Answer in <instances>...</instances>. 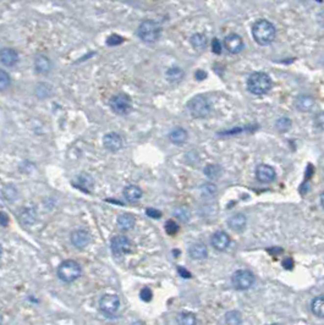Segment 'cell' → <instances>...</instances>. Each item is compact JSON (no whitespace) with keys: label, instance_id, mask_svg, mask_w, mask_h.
Segmentation results:
<instances>
[{"label":"cell","instance_id":"obj_1","mask_svg":"<svg viewBox=\"0 0 324 325\" xmlns=\"http://www.w3.org/2000/svg\"><path fill=\"white\" fill-rule=\"evenodd\" d=\"M252 36L259 46H269L275 39L276 29L272 22L258 20L252 26Z\"/></svg>","mask_w":324,"mask_h":325},{"label":"cell","instance_id":"obj_2","mask_svg":"<svg viewBox=\"0 0 324 325\" xmlns=\"http://www.w3.org/2000/svg\"><path fill=\"white\" fill-rule=\"evenodd\" d=\"M273 82L266 73H254L247 80V88L254 96H263L272 89Z\"/></svg>","mask_w":324,"mask_h":325},{"label":"cell","instance_id":"obj_3","mask_svg":"<svg viewBox=\"0 0 324 325\" xmlns=\"http://www.w3.org/2000/svg\"><path fill=\"white\" fill-rule=\"evenodd\" d=\"M137 34L145 43H155L162 34V27L153 20H145L138 26Z\"/></svg>","mask_w":324,"mask_h":325},{"label":"cell","instance_id":"obj_4","mask_svg":"<svg viewBox=\"0 0 324 325\" xmlns=\"http://www.w3.org/2000/svg\"><path fill=\"white\" fill-rule=\"evenodd\" d=\"M82 269L75 260H65L58 268V276L64 282H73L81 276Z\"/></svg>","mask_w":324,"mask_h":325},{"label":"cell","instance_id":"obj_5","mask_svg":"<svg viewBox=\"0 0 324 325\" xmlns=\"http://www.w3.org/2000/svg\"><path fill=\"white\" fill-rule=\"evenodd\" d=\"M187 109L194 118L203 119L208 116L209 111H211V105H209V101L206 97L196 96L187 103Z\"/></svg>","mask_w":324,"mask_h":325},{"label":"cell","instance_id":"obj_6","mask_svg":"<svg viewBox=\"0 0 324 325\" xmlns=\"http://www.w3.org/2000/svg\"><path fill=\"white\" fill-rule=\"evenodd\" d=\"M231 282L235 289L244 291L254 284V275L249 270H237L232 275Z\"/></svg>","mask_w":324,"mask_h":325},{"label":"cell","instance_id":"obj_7","mask_svg":"<svg viewBox=\"0 0 324 325\" xmlns=\"http://www.w3.org/2000/svg\"><path fill=\"white\" fill-rule=\"evenodd\" d=\"M110 108L118 115H125L131 110V99L127 94L119 93L115 94L110 99Z\"/></svg>","mask_w":324,"mask_h":325},{"label":"cell","instance_id":"obj_8","mask_svg":"<svg viewBox=\"0 0 324 325\" xmlns=\"http://www.w3.org/2000/svg\"><path fill=\"white\" fill-rule=\"evenodd\" d=\"M120 307V300L116 295H104L100 301V308L105 316H114Z\"/></svg>","mask_w":324,"mask_h":325},{"label":"cell","instance_id":"obj_9","mask_svg":"<svg viewBox=\"0 0 324 325\" xmlns=\"http://www.w3.org/2000/svg\"><path fill=\"white\" fill-rule=\"evenodd\" d=\"M111 250H113L115 257H120V255L127 254L132 250V245H131L130 240L126 236L119 235L111 240Z\"/></svg>","mask_w":324,"mask_h":325},{"label":"cell","instance_id":"obj_10","mask_svg":"<svg viewBox=\"0 0 324 325\" xmlns=\"http://www.w3.org/2000/svg\"><path fill=\"white\" fill-rule=\"evenodd\" d=\"M224 46L230 54H239L244 49V41L239 34L231 33L225 37Z\"/></svg>","mask_w":324,"mask_h":325},{"label":"cell","instance_id":"obj_11","mask_svg":"<svg viewBox=\"0 0 324 325\" xmlns=\"http://www.w3.org/2000/svg\"><path fill=\"white\" fill-rule=\"evenodd\" d=\"M256 176L258 181L263 183H269L275 178V170L272 166L266 165V164H261L257 166L256 169Z\"/></svg>","mask_w":324,"mask_h":325},{"label":"cell","instance_id":"obj_12","mask_svg":"<svg viewBox=\"0 0 324 325\" xmlns=\"http://www.w3.org/2000/svg\"><path fill=\"white\" fill-rule=\"evenodd\" d=\"M0 61L2 65L11 68L16 65L19 61V54L12 48H2L0 49Z\"/></svg>","mask_w":324,"mask_h":325},{"label":"cell","instance_id":"obj_13","mask_svg":"<svg viewBox=\"0 0 324 325\" xmlns=\"http://www.w3.org/2000/svg\"><path fill=\"white\" fill-rule=\"evenodd\" d=\"M211 244L218 250H226L227 247L230 246L229 235L224 231H217L216 234L212 236Z\"/></svg>","mask_w":324,"mask_h":325},{"label":"cell","instance_id":"obj_14","mask_svg":"<svg viewBox=\"0 0 324 325\" xmlns=\"http://www.w3.org/2000/svg\"><path fill=\"white\" fill-rule=\"evenodd\" d=\"M103 145L110 152H118L123 147V138L114 132L108 133L103 138Z\"/></svg>","mask_w":324,"mask_h":325},{"label":"cell","instance_id":"obj_15","mask_svg":"<svg viewBox=\"0 0 324 325\" xmlns=\"http://www.w3.org/2000/svg\"><path fill=\"white\" fill-rule=\"evenodd\" d=\"M90 241H91V237H90V234H88L87 231L77 230V231H74L73 234H71V242H73V245L75 246L76 248H80V250H82V248H85L86 246L90 244Z\"/></svg>","mask_w":324,"mask_h":325},{"label":"cell","instance_id":"obj_16","mask_svg":"<svg viewBox=\"0 0 324 325\" xmlns=\"http://www.w3.org/2000/svg\"><path fill=\"white\" fill-rule=\"evenodd\" d=\"M34 69H36L37 73L42 74V75L48 74L51 69V63L48 56L43 55V54L37 55L36 59H34Z\"/></svg>","mask_w":324,"mask_h":325},{"label":"cell","instance_id":"obj_17","mask_svg":"<svg viewBox=\"0 0 324 325\" xmlns=\"http://www.w3.org/2000/svg\"><path fill=\"white\" fill-rule=\"evenodd\" d=\"M190 257L195 260H202L208 255V250H207V246L203 242H196L190 247L189 250Z\"/></svg>","mask_w":324,"mask_h":325},{"label":"cell","instance_id":"obj_18","mask_svg":"<svg viewBox=\"0 0 324 325\" xmlns=\"http://www.w3.org/2000/svg\"><path fill=\"white\" fill-rule=\"evenodd\" d=\"M246 217H245L244 214H241V213H237V214L232 215V217L230 218L229 222H227V225H229L230 229L234 230V231H242V230L245 229V226H246Z\"/></svg>","mask_w":324,"mask_h":325},{"label":"cell","instance_id":"obj_19","mask_svg":"<svg viewBox=\"0 0 324 325\" xmlns=\"http://www.w3.org/2000/svg\"><path fill=\"white\" fill-rule=\"evenodd\" d=\"M295 105L301 111H310L315 106V99L310 96H299L295 100Z\"/></svg>","mask_w":324,"mask_h":325},{"label":"cell","instance_id":"obj_20","mask_svg":"<svg viewBox=\"0 0 324 325\" xmlns=\"http://www.w3.org/2000/svg\"><path fill=\"white\" fill-rule=\"evenodd\" d=\"M124 197L126 198V200L131 203H135L142 197V190H141L138 186L130 185L124 190Z\"/></svg>","mask_w":324,"mask_h":325},{"label":"cell","instance_id":"obj_21","mask_svg":"<svg viewBox=\"0 0 324 325\" xmlns=\"http://www.w3.org/2000/svg\"><path fill=\"white\" fill-rule=\"evenodd\" d=\"M169 138H170V141H172V142L174 143V145H177V146L184 145V143L187 141V132H186V130H184V128H182V127L174 128V130H173L172 132H170Z\"/></svg>","mask_w":324,"mask_h":325},{"label":"cell","instance_id":"obj_22","mask_svg":"<svg viewBox=\"0 0 324 325\" xmlns=\"http://www.w3.org/2000/svg\"><path fill=\"white\" fill-rule=\"evenodd\" d=\"M136 219L131 214H121L118 219V225L121 230H131L135 226Z\"/></svg>","mask_w":324,"mask_h":325},{"label":"cell","instance_id":"obj_23","mask_svg":"<svg viewBox=\"0 0 324 325\" xmlns=\"http://www.w3.org/2000/svg\"><path fill=\"white\" fill-rule=\"evenodd\" d=\"M311 309L316 317L324 318V296H318L313 299L312 303H311Z\"/></svg>","mask_w":324,"mask_h":325},{"label":"cell","instance_id":"obj_24","mask_svg":"<svg viewBox=\"0 0 324 325\" xmlns=\"http://www.w3.org/2000/svg\"><path fill=\"white\" fill-rule=\"evenodd\" d=\"M190 42H191V46L194 47L196 50H203V49H206L207 43H208L207 37L202 33H195L194 36L190 38Z\"/></svg>","mask_w":324,"mask_h":325},{"label":"cell","instance_id":"obj_25","mask_svg":"<svg viewBox=\"0 0 324 325\" xmlns=\"http://www.w3.org/2000/svg\"><path fill=\"white\" fill-rule=\"evenodd\" d=\"M184 76V71L180 68H170L169 70L167 71V80L169 81L170 83H179V82L182 81Z\"/></svg>","mask_w":324,"mask_h":325},{"label":"cell","instance_id":"obj_26","mask_svg":"<svg viewBox=\"0 0 324 325\" xmlns=\"http://www.w3.org/2000/svg\"><path fill=\"white\" fill-rule=\"evenodd\" d=\"M177 323L181 325H195L197 323L196 316L194 313H189V312H184L177 316Z\"/></svg>","mask_w":324,"mask_h":325},{"label":"cell","instance_id":"obj_27","mask_svg":"<svg viewBox=\"0 0 324 325\" xmlns=\"http://www.w3.org/2000/svg\"><path fill=\"white\" fill-rule=\"evenodd\" d=\"M92 185H93L92 178H90V176H80L77 183H76L75 186L81 188L83 192H90V190L92 188Z\"/></svg>","mask_w":324,"mask_h":325},{"label":"cell","instance_id":"obj_28","mask_svg":"<svg viewBox=\"0 0 324 325\" xmlns=\"http://www.w3.org/2000/svg\"><path fill=\"white\" fill-rule=\"evenodd\" d=\"M242 319H241V314L236 311H231L229 313L225 314V323L230 324V325H237L241 324Z\"/></svg>","mask_w":324,"mask_h":325},{"label":"cell","instance_id":"obj_29","mask_svg":"<svg viewBox=\"0 0 324 325\" xmlns=\"http://www.w3.org/2000/svg\"><path fill=\"white\" fill-rule=\"evenodd\" d=\"M291 127V120L288 118H281L276 121V128L280 132H286Z\"/></svg>","mask_w":324,"mask_h":325},{"label":"cell","instance_id":"obj_30","mask_svg":"<svg viewBox=\"0 0 324 325\" xmlns=\"http://www.w3.org/2000/svg\"><path fill=\"white\" fill-rule=\"evenodd\" d=\"M10 76L6 71L0 70V91H5L10 86Z\"/></svg>","mask_w":324,"mask_h":325},{"label":"cell","instance_id":"obj_31","mask_svg":"<svg viewBox=\"0 0 324 325\" xmlns=\"http://www.w3.org/2000/svg\"><path fill=\"white\" fill-rule=\"evenodd\" d=\"M124 42V38L119 34H111L107 38V44L109 47H115V46H120L121 43Z\"/></svg>","mask_w":324,"mask_h":325},{"label":"cell","instance_id":"obj_32","mask_svg":"<svg viewBox=\"0 0 324 325\" xmlns=\"http://www.w3.org/2000/svg\"><path fill=\"white\" fill-rule=\"evenodd\" d=\"M165 230L169 235H175L179 231V225L176 224V222L174 220H169V222L165 223Z\"/></svg>","mask_w":324,"mask_h":325},{"label":"cell","instance_id":"obj_33","mask_svg":"<svg viewBox=\"0 0 324 325\" xmlns=\"http://www.w3.org/2000/svg\"><path fill=\"white\" fill-rule=\"evenodd\" d=\"M216 186L212 185V183H208V185H206L202 188V193H203V196H206V197H213V196L216 195Z\"/></svg>","mask_w":324,"mask_h":325},{"label":"cell","instance_id":"obj_34","mask_svg":"<svg viewBox=\"0 0 324 325\" xmlns=\"http://www.w3.org/2000/svg\"><path fill=\"white\" fill-rule=\"evenodd\" d=\"M140 297L142 299V301L150 302V300L153 299V292L150 291V289H148V287H145V289L141 290Z\"/></svg>","mask_w":324,"mask_h":325},{"label":"cell","instance_id":"obj_35","mask_svg":"<svg viewBox=\"0 0 324 325\" xmlns=\"http://www.w3.org/2000/svg\"><path fill=\"white\" fill-rule=\"evenodd\" d=\"M219 168H218L217 165H209L206 168V175L208 176V177L211 178H214L217 177L218 175H219Z\"/></svg>","mask_w":324,"mask_h":325},{"label":"cell","instance_id":"obj_36","mask_svg":"<svg viewBox=\"0 0 324 325\" xmlns=\"http://www.w3.org/2000/svg\"><path fill=\"white\" fill-rule=\"evenodd\" d=\"M315 123L321 130H324V111H321V113H318L317 115H316Z\"/></svg>","mask_w":324,"mask_h":325},{"label":"cell","instance_id":"obj_37","mask_svg":"<svg viewBox=\"0 0 324 325\" xmlns=\"http://www.w3.org/2000/svg\"><path fill=\"white\" fill-rule=\"evenodd\" d=\"M146 213H147L148 217L153 218V219H159V218L162 217V213L157 209H153V208H148V209L146 210Z\"/></svg>","mask_w":324,"mask_h":325},{"label":"cell","instance_id":"obj_38","mask_svg":"<svg viewBox=\"0 0 324 325\" xmlns=\"http://www.w3.org/2000/svg\"><path fill=\"white\" fill-rule=\"evenodd\" d=\"M212 50H213L214 54L222 53V44H220V42L218 41L217 38H214L213 41H212Z\"/></svg>","mask_w":324,"mask_h":325},{"label":"cell","instance_id":"obj_39","mask_svg":"<svg viewBox=\"0 0 324 325\" xmlns=\"http://www.w3.org/2000/svg\"><path fill=\"white\" fill-rule=\"evenodd\" d=\"M7 224H9V217L4 212H0V225L7 226Z\"/></svg>","mask_w":324,"mask_h":325},{"label":"cell","instance_id":"obj_40","mask_svg":"<svg viewBox=\"0 0 324 325\" xmlns=\"http://www.w3.org/2000/svg\"><path fill=\"white\" fill-rule=\"evenodd\" d=\"M177 272H179V274L181 275V276L184 277V279H189V277H191V274H190V273L187 272V270L185 269V268L179 267V268H177Z\"/></svg>","mask_w":324,"mask_h":325},{"label":"cell","instance_id":"obj_41","mask_svg":"<svg viewBox=\"0 0 324 325\" xmlns=\"http://www.w3.org/2000/svg\"><path fill=\"white\" fill-rule=\"evenodd\" d=\"M283 265H284V268H286V269H293L294 260L291 259V258H286V259L283 262Z\"/></svg>","mask_w":324,"mask_h":325},{"label":"cell","instance_id":"obj_42","mask_svg":"<svg viewBox=\"0 0 324 325\" xmlns=\"http://www.w3.org/2000/svg\"><path fill=\"white\" fill-rule=\"evenodd\" d=\"M317 22L324 28V9L321 10L317 15Z\"/></svg>","mask_w":324,"mask_h":325},{"label":"cell","instance_id":"obj_43","mask_svg":"<svg viewBox=\"0 0 324 325\" xmlns=\"http://www.w3.org/2000/svg\"><path fill=\"white\" fill-rule=\"evenodd\" d=\"M206 77H207V75H206V73H204V71L199 70L196 73V78H197V80L202 81V80H204V78H206Z\"/></svg>","mask_w":324,"mask_h":325},{"label":"cell","instance_id":"obj_44","mask_svg":"<svg viewBox=\"0 0 324 325\" xmlns=\"http://www.w3.org/2000/svg\"><path fill=\"white\" fill-rule=\"evenodd\" d=\"M321 204H322V207L324 208V192L321 195Z\"/></svg>","mask_w":324,"mask_h":325},{"label":"cell","instance_id":"obj_45","mask_svg":"<svg viewBox=\"0 0 324 325\" xmlns=\"http://www.w3.org/2000/svg\"><path fill=\"white\" fill-rule=\"evenodd\" d=\"M0 323H1V314H0Z\"/></svg>","mask_w":324,"mask_h":325},{"label":"cell","instance_id":"obj_46","mask_svg":"<svg viewBox=\"0 0 324 325\" xmlns=\"http://www.w3.org/2000/svg\"><path fill=\"white\" fill-rule=\"evenodd\" d=\"M0 254H1V248H0Z\"/></svg>","mask_w":324,"mask_h":325},{"label":"cell","instance_id":"obj_47","mask_svg":"<svg viewBox=\"0 0 324 325\" xmlns=\"http://www.w3.org/2000/svg\"><path fill=\"white\" fill-rule=\"evenodd\" d=\"M318 1H320V2H322V0H318Z\"/></svg>","mask_w":324,"mask_h":325}]
</instances>
